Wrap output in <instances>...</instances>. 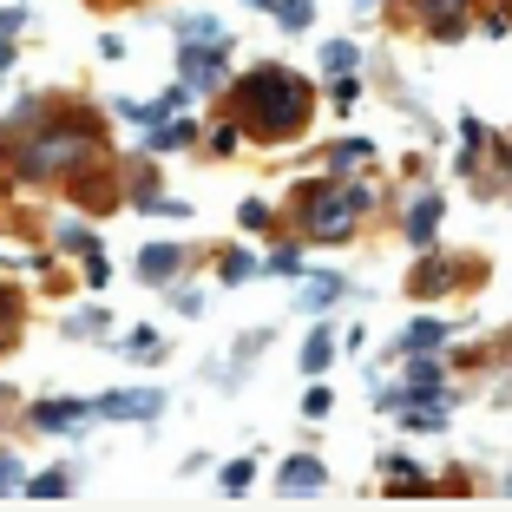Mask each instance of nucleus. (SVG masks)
<instances>
[{"instance_id": "obj_18", "label": "nucleus", "mask_w": 512, "mask_h": 512, "mask_svg": "<svg viewBox=\"0 0 512 512\" xmlns=\"http://www.w3.org/2000/svg\"><path fill=\"white\" fill-rule=\"evenodd\" d=\"M388 480H394L388 493H401V499H407V493H427V480H421L414 467H407V460H388Z\"/></svg>"}, {"instance_id": "obj_3", "label": "nucleus", "mask_w": 512, "mask_h": 512, "mask_svg": "<svg viewBox=\"0 0 512 512\" xmlns=\"http://www.w3.org/2000/svg\"><path fill=\"white\" fill-rule=\"evenodd\" d=\"M92 151H99V132L86 119H53L20 145V171L27 178H73V171H92Z\"/></svg>"}, {"instance_id": "obj_24", "label": "nucleus", "mask_w": 512, "mask_h": 512, "mask_svg": "<svg viewBox=\"0 0 512 512\" xmlns=\"http://www.w3.org/2000/svg\"><path fill=\"white\" fill-rule=\"evenodd\" d=\"M250 270H256V263H250L243 250H230V256H224V283H250Z\"/></svg>"}, {"instance_id": "obj_20", "label": "nucleus", "mask_w": 512, "mask_h": 512, "mask_svg": "<svg viewBox=\"0 0 512 512\" xmlns=\"http://www.w3.org/2000/svg\"><path fill=\"white\" fill-rule=\"evenodd\" d=\"M14 329H20V296H14V289H0V348L14 342Z\"/></svg>"}, {"instance_id": "obj_13", "label": "nucleus", "mask_w": 512, "mask_h": 512, "mask_svg": "<svg viewBox=\"0 0 512 512\" xmlns=\"http://www.w3.org/2000/svg\"><path fill=\"white\" fill-rule=\"evenodd\" d=\"M322 73H329V79H348V73H355V46H348V40H329V46H322Z\"/></svg>"}, {"instance_id": "obj_17", "label": "nucleus", "mask_w": 512, "mask_h": 512, "mask_svg": "<svg viewBox=\"0 0 512 512\" xmlns=\"http://www.w3.org/2000/svg\"><path fill=\"white\" fill-rule=\"evenodd\" d=\"M440 335H447L440 322H414V329L401 335V348H407V355H421V348H440Z\"/></svg>"}, {"instance_id": "obj_22", "label": "nucleus", "mask_w": 512, "mask_h": 512, "mask_svg": "<svg viewBox=\"0 0 512 512\" xmlns=\"http://www.w3.org/2000/svg\"><path fill=\"white\" fill-rule=\"evenodd\" d=\"M191 138V125H151V151H178Z\"/></svg>"}, {"instance_id": "obj_11", "label": "nucleus", "mask_w": 512, "mask_h": 512, "mask_svg": "<svg viewBox=\"0 0 512 512\" xmlns=\"http://www.w3.org/2000/svg\"><path fill=\"white\" fill-rule=\"evenodd\" d=\"M184 256L171 250V243H151L145 256H138V270H145V283H171V270H178Z\"/></svg>"}, {"instance_id": "obj_33", "label": "nucleus", "mask_w": 512, "mask_h": 512, "mask_svg": "<svg viewBox=\"0 0 512 512\" xmlns=\"http://www.w3.org/2000/svg\"><path fill=\"white\" fill-rule=\"evenodd\" d=\"M506 14H512V7H506Z\"/></svg>"}, {"instance_id": "obj_4", "label": "nucleus", "mask_w": 512, "mask_h": 512, "mask_svg": "<svg viewBox=\"0 0 512 512\" xmlns=\"http://www.w3.org/2000/svg\"><path fill=\"white\" fill-rule=\"evenodd\" d=\"M184 92H217L224 86V53H217V40H184Z\"/></svg>"}, {"instance_id": "obj_29", "label": "nucleus", "mask_w": 512, "mask_h": 512, "mask_svg": "<svg viewBox=\"0 0 512 512\" xmlns=\"http://www.w3.org/2000/svg\"><path fill=\"white\" fill-rule=\"evenodd\" d=\"M14 27H20V14H14V7H0V40H7Z\"/></svg>"}, {"instance_id": "obj_8", "label": "nucleus", "mask_w": 512, "mask_h": 512, "mask_svg": "<svg viewBox=\"0 0 512 512\" xmlns=\"http://www.w3.org/2000/svg\"><path fill=\"white\" fill-rule=\"evenodd\" d=\"M434 230H440V197H414V211H407V237L421 243H434Z\"/></svg>"}, {"instance_id": "obj_25", "label": "nucleus", "mask_w": 512, "mask_h": 512, "mask_svg": "<svg viewBox=\"0 0 512 512\" xmlns=\"http://www.w3.org/2000/svg\"><path fill=\"white\" fill-rule=\"evenodd\" d=\"M302 414H309V421H322V414H329V388H309V394H302Z\"/></svg>"}, {"instance_id": "obj_16", "label": "nucleus", "mask_w": 512, "mask_h": 512, "mask_svg": "<svg viewBox=\"0 0 512 512\" xmlns=\"http://www.w3.org/2000/svg\"><path fill=\"white\" fill-rule=\"evenodd\" d=\"M335 296H342V283H335V276H316V283H302V309H322V302H335Z\"/></svg>"}, {"instance_id": "obj_9", "label": "nucleus", "mask_w": 512, "mask_h": 512, "mask_svg": "<svg viewBox=\"0 0 512 512\" xmlns=\"http://www.w3.org/2000/svg\"><path fill=\"white\" fill-rule=\"evenodd\" d=\"M421 394H427V401L440 394V368H434V362H414V375H407V394H381V401L401 407V401H421Z\"/></svg>"}, {"instance_id": "obj_10", "label": "nucleus", "mask_w": 512, "mask_h": 512, "mask_svg": "<svg viewBox=\"0 0 512 512\" xmlns=\"http://www.w3.org/2000/svg\"><path fill=\"white\" fill-rule=\"evenodd\" d=\"M86 414H92V407H79V401H46V407H33V427L53 434V427H79Z\"/></svg>"}, {"instance_id": "obj_28", "label": "nucleus", "mask_w": 512, "mask_h": 512, "mask_svg": "<svg viewBox=\"0 0 512 512\" xmlns=\"http://www.w3.org/2000/svg\"><path fill=\"white\" fill-rule=\"evenodd\" d=\"M20 480V467H14V460H7V453H0V493H7V486H14Z\"/></svg>"}, {"instance_id": "obj_14", "label": "nucleus", "mask_w": 512, "mask_h": 512, "mask_svg": "<svg viewBox=\"0 0 512 512\" xmlns=\"http://www.w3.org/2000/svg\"><path fill=\"white\" fill-rule=\"evenodd\" d=\"M256 7H276V20H283L289 33H302V27H309V14H316L309 0H256Z\"/></svg>"}, {"instance_id": "obj_19", "label": "nucleus", "mask_w": 512, "mask_h": 512, "mask_svg": "<svg viewBox=\"0 0 512 512\" xmlns=\"http://www.w3.org/2000/svg\"><path fill=\"white\" fill-rule=\"evenodd\" d=\"M217 480H224V493H230V499H243V493H250V480H256V467H250V460H230Z\"/></svg>"}, {"instance_id": "obj_15", "label": "nucleus", "mask_w": 512, "mask_h": 512, "mask_svg": "<svg viewBox=\"0 0 512 512\" xmlns=\"http://www.w3.org/2000/svg\"><path fill=\"white\" fill-rule=\"evenodd\" d=\"M362 158H368V138H342V145L322 151V165H335V171H342V165H362Z\"/></svg>"}, {"instance_id": "obj_2", "label": "nucleus", "mask_w": 512, "mask_h": 512, "mask_svg": "<svg viewBox=\"0 0 512 512\" xmlns=\"http://www.w3.org/2000/svg\"><path fill=\"white\" fill-rule=\"evenodd\" d=\"M375 217V191L368 184H309V191L296 197V224L302 237H316V243H342L355 237V224H368Z\"/></svg>"}, {"instance_id": "obj_21", "label": "nucleus", "mask_w": 512, "mask_h": 512, "mask_svg": "<svg viewBox=\"0 0 512 512\" xmlns=\"http://www.w3.org/2000/svg\"><path fill=\"white\" fill-rule=\"evenodd\" d=\"M73 486H66V473H40V480H27V499H66Z\"/></svg>"}, {"instance_id": "obj_26", "label": "nucleus", "mask_w": 512, "mask_h": 512, "mask_svg": "<svg viewBox=\"0 0 512 512\" xmlns=\"http://www.w3.org/2000/svg\"><path fill=\"white\" fill-rule=\"evenodd\" d=\"M184 40H224V33H217V20H184Z\"/></svg>"}, {"instance_id": "obj_32", "label": "nucleus", "mask_w": 512, "mask_h": 512, "mask_svg": "<svg viewBox=\"0 0 512 512\" xmlns=\"http://www.w3.org/2000/svg\"><path fill=\"white\" fill-rule=\"evenodd\" d=\"M506 493H512V486H506Z\"/></svg>"}, {"instance_id": "obj_27", "label": "nucleus", "mask_w": 512, "mask_h": 512, "mask_svg": "<svg viewBox=\"0 0 512 512\" xmlns=\"http://www.w3.org/2000/svg\"><path fill=\"white\" fill-rule=\"evenodd\" d=\"M106 276H112V270H106V256L86 250V283H92V289H106Z\"/></svg>"}, {"instance_id": "obj_1", "label": "nucleus", "mask_w": 512, "mask_h": 512, "mask_svg": "<svg viewBox=\"0 0 512 512\" xmlns=\"http://www.w3.org/2000/svg\"><path fill=\"white\" fill-rule=\"evenodd\" d=\"M230 125L237 138H256V145H283L309 125V86H302L289 66H256L230 86Z\"/></svg>"}, {"instance_id": "obj_12", "label": "nucleus", "mask_w": 512, "mask_h": 512, "mask_svg": "<svg viewBox=\"0 0 512 512\" xmlns=\"http://www.w3.org/2000/svg\"><path fill=\"white\" fill-rule=\"evenodd\" d=\"M329 362H335V335H329V329H316L309 342H302V368H309V375H322Z\"/></svg>"}, {"instance_id": "obj_31", "label": "nucleus", "mask_w": 512, "mask_h": 512, "mask_svg": "<svg viewBox=\"0 0 512 512\" xmlns=\"http://www.w3.org/2000/svg\"><path fill=\"white\" fill-rule=\"evenodd\" d=\"M506 151H512V138H506Z\"/></svg>"}, {"instance_id": "obj_6", "label": "nucleus", "mask_w": 512, "mask_h": 512, "mask_svg": "<svg viewBox=\"0 0 512 512\" xmlns=\"http://www.w3.org/2000/svg\"><path fill=\"white\" fill-rule=\"evenodd\" d=\"M322 486H329V473H322V460H309V453H302V460H289V467H283V480H276V493H283V499H316Z\"/></svg>"}, {"instance_id": "obj_23", "label": "nucleus", "mask_w": 512, "mask_h": 512, "mask_svg": "<svg viewBox=\"0 0 512 512\" xmlns=\"http://www.w3.org/2000/svg\"><path fill=\"white\" fill-rule=\"evenodd\" d=\"M453 7H460V0H427V14H434V27H440V33H460V20H453Z\"/></svg>"}, {"instance_id": "obj_5", "label": "nucleus", "mask_w": 512, "mask_h": 512, "mask_svg": "<svg viewBox=\"0 0 512 512\" xmlns=\"http://www.w3.org/2000/svg\"><path fill=\"white\" fill-rule=\"evenodd\" d=\"M158 407H165V394H158V388H125V394H106L92 414H106V421H151Z\"/></svg>"}, {"instance_id": "obj_30", "label": "nucleus", "mask_w": 512, "mask_h": 512, "mask_svg": "<svg viewBox=\"0 0 512 512\" xmlns=\"http://www.w3.org/2000/svg\"><path fill=\"white\" fill-rule=\"evenodd\" d=\"M7 66H14V46H7V40H0V73H7Z\"/></svg>"}, {"instance_id": "obj_7", "label": "nucleus", "mask_w": 512, "mask_h": 512, "mask_svg": "<svg viewBox=\"0 0 512 512\" xmlns=\"http://www.w3.org/2000/svg\"><path fill=\"white\" fill-rule=\"evenodd\" d=\"M453 283H460V270H453V263H440V256H427L421 270H414V283H407V289H414V296H447Z\"/></svg>"}]
</instances>
